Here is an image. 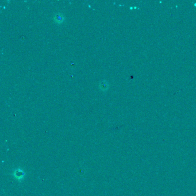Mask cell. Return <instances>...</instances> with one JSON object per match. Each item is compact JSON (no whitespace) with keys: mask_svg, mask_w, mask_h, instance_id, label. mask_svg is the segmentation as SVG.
I'll list each match as a JSON object with an SVG mask.
<instances>
[{"mask_svg":"<svg viewBox=\"0 0 196 196\" xmlns=\"http://www.w3.org/2000/svg\"><path fill=\"white\" fill-rule=\"evenodd\" d=\"M100 87H101V89H102L103 90H105L108 89V85L107 84L106 81H102L101 83H100Z\"/></svg>","mask_w":196,"mask_h":196,"instance_id":"7a4b0ae2","label":"cell"},{"mask_svg":"<svg viewBox=\"0 0 196 196\" xmlns=\"http://www.w3.org/2000/svg\"><path fill=\"white\" fill-rule=\"evenodd\" d=\"M63 20H64V18H63V17L61 14H57L55 16V20L56 21V22H58V23L63 22Z\"/></svg>","mask_w":196,"mask_h":196,"instance_id":"6da1fadb","label":"cell"}]
</instances>
